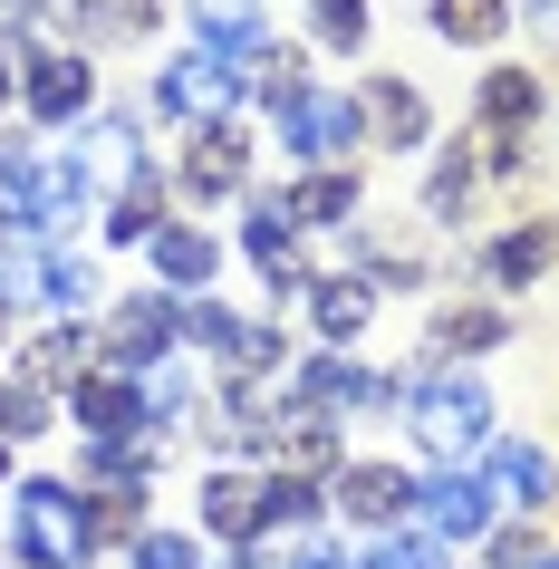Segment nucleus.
Masks as SVG:
<instances>
[{"label": "nucleus", "mask_w": 559, "mask_h": 569, "mask_svg": "<svg viewBox=\"0 0 559 569\" xmlns=\"http://www.w3.org/2000/svg\"><path fill=\"white\" fill-rule=\"evenodd\" d=\"M0 329H10V300H0Z\"/></svg>", "instance_id": "obj_46"}, {"label": "nucleus", "mask_w": 559, "mask_h": 569, "mask_svg": "<svg viewBox=\"0 0 559 569\" xmlns=\"http://www.w3.org/2000/svg\"><path fill=\"white\" fill-rule=\"evenodd\" d=\"M367 569H453V550H443V540L425 531V521H406V531H377Z\"/></svg>", "instance_id": "obj_27"}, {"label": "nucleus", "mask_w": 559, "mask_h": 569, "mask_svg": "<svg viewBox=\"0 0 559 569\" xmlns=\"http://www.w3.org/2000/svg\"><path fill=\"white\" fill-rule=\"evenodd\" d=\"M521 20H530L540 39H559V0H521Z\"/></svg>", "instance_id": "obj_40"}, {"label": "nucleus", "mask_w": 559, "mask_h": 569, "mask_svg": "<svg viewBox=\"0 0 559 569\" xmlns=\"http://www.w3.org/2000/svg\"><path fill=\"white\" fill-rule=\"evenodd\" d=\"M492 569H540V531L530 521H492Z\"/></svg>", "instance_id": "obj_38"}, {"label": "nucleus", "mask_w": 559, "mask_h": 569, "mask_svg": "<svg viewBox=\"0 0 559 569\" xmlns=\"http://www.w3.org/2000/svg\"><path fill=\"white\" fill-rule=\"evenodd\" d=\"M241 251H251V270H261L270 290H309L319 270H309V241H299L290 203L280 193H251V212H241Z\"/></svg>", "instance_id": "obj_7"}, {"label": "nucleus", "mask_w": 559, "mask_h": 569, "mask_svg": "<svg viewBox=\"0 0 559 569\" xmlns=\"http://www.w3.org/2000/svg\"><path fill=\"white\" fill-rule=\"evenodd\" d=\"M357 126H367V146L415 154L435 136V107H425V88H406V78H367V88H357Z\"/></svg>", "instance_id": "obj_9"}, {"label": "nucleus", "mask_w": 559, "mask_h": 569, "mask_svg": "<svg viewBox=\"0 0 559 569\" xmlns=\"http://www.w3.org/2000/svg\"><path fill=\"white\" fill-rule=\"evenodd\" d=\"M88 367H97V338H88V329H49V338L30 348V377H39L49 396H59V387H78Z\"/></svg>", "instance_id": "obj_25"}, {"label": "nucleus", "mask_w": 559, "mask_h": 569, "mask_svg": "<svg viewBox=\"0 0 559 569\" xmlns=\"http://www.w3.org/2000/svg\"><path fill=\"white\" fill-rule=\"evenodd\" d=\"M30 117L39 126H78L88 117V97H97V68L78 59V49H30Z\"/></svg>", "instance_id": "obj_10"}, {"label": "nucleus", "mask_w": 559, "mask_h": 569, "mask_svg": "<svg viewBox=\"0 0 559 569\" xmlns=\"http://www.w3.org/2000/svg\"><path fill=\"white\" fill-rule=\"evenodd\" d=\"M10 550L20 569H88V492L59 473H30L10 511Z\"/></svg>", "instance_id": "obj_3"}, {"label": "nucleus", "mask_w": 559, "mask_h": 569, "mask_svg": "<svg viewBox=\"0 0 559 569\" xmlns=\"http://www.w3.org/2000/svg\"><path fill=\"white\" fill-rule=\"evenodd\" d=\"M193 30H203V49H222V59H261L270 30H261V0H193Z\"/></svg>", "instance_id": "obj_18"}, {"label": "nucleus", "mask_w": 559, "mask_h": 569, "mask_svg": "<svg viewBox=\"0 0 559 569\" xmlns=\"http://www.w3.org/2000/svg\"><path fill=\"white\" fill-rule=\"evenodd\" d=\"M0 107H10V68H0Z\"/></svg>", "instance_id": "obj_43"}, {"label": "nucleus", "mask_w": 559, "mask_h": 569, "mask_svg": "<svg viewBox=\"0 0 559 569\" xmlns=\"http://www.w3.org/2000/svg\"><path fill=\"white\" fill-rule=\"evenodd\" d=\"M222 569H261V560H251V550H232V560H222Z\"/></svg>", "instance_id": "obj_42"}, {"label": "nucleus", "mask_w": 559, "mask_h": 569, "mask_svg": "<svg viewBox=\"0 0 559 569\" xmlns=\"http://www.w3.org/2000/svg\"><path fill=\"white\" fill-rule=\"evenodd\" d=\"M540 569H559V550H540Z\"/></svg>", "instance_id": "obj_44"}, {"label": "nucleus", "mask_w": 559, "mask_h": 569, "mask_svg": "<svg viewBox=\"0 0 559 569\" xmlns=\"http://www.w3.org/2000/svg\"><path fill=\"white\" fill-rule=\"evenodd\" d=\"M251 97H270V107H299V97H309V59L270 39L261 59H251Z\"/></svg>", "instance_id": "obj_29"}, {"label": "nucleus", "mask_w": 559, "mask_h": 569, "mask_svg": "<svg viewBox=\"0 0 559 569\" xmlns=\"http://www.w3.org/2000/svg\"><path fill=\"white\" fill-rule=\"evenodd\" d=\"M183 183H193L203 203L241 193V183H251V146H241V126H193V154H183Z\"/></svg>", "instance_id": "obj_13"}, {"label": "nucleus", "mask_w": 559, "mask_h": 569, "mask_svg": "<svg viewBox=\"0 0 559 569\" xmlns=\"http://www.w3.org/2000/svg\"><path fill=\"white\" fill-rule=\"evenodd\" d=\"M39 300L88 309L97 300V261H88V251H49V261H39Z\"/></svg>", "instance_id": "obj_30"}, {"label": "nucleus", "mask_w": 559, "mask_h": 569, "mask_svg": "<svg viewBox=\"0 0 559 569\" xmlns=\"http://www.w3.org/2000/svg\"><path fill=\"white\" fill-rule=\"evenodd\" d=\"M415 511H425V531H435L443 550H453V540H482V531L501 521V492H492L482 473H472V463H463V473L443 463L435 482H415Z\"/></svg>", "instance_id": "obj_6"}, {"label": "nucleus", "mask_w": 559, "mask_h": 569, "mask_svg": "<svg viewBox=\"0 0 559 569\" xmlns=\"http://www.w3.org/2000/svg\"><path fill=\"white\" fill-rule=\"evenodd\" d=\"M482 482H492L511 511H540V502L559 492V463H550L540 445H521V435H492V473H482Z\"/></svg>", "instance_id": "obj_14"}, {"label": "nucleus", "mask_w": 559, "mask_h": 569, "mask_svg": "<svg viewBox=\"0 0 559 569\" xmlns=\"http://www.w3.org/2000/svg\"><path fill=\"white\" fill-rule=\"evenodd\" d=\"M309 511H319V482L309 473H270L261 482V521H299L309 531Z\"/></svg>", "instance_id": "obj_35"}, {"label": "nucleus", "mask_w": 559, "mask_h": 569, "mask_svg": "<svg viewBox=\"0 0 559 569\" xmlns=\"http://www.w3.org/2000/svg\"><path fill=\"white\" fill-rule=\"evenodd\" d=\"M0 473H10V445H0Z\"/></svg>", "instance_id": "obj_45"}, {"label": "nucleus", "mask_w": 559, "mask_h": 569, "mask_svg": "<svg viewBox=\"0 0 559 569\" xmlns=\"http://www.w3.org/2000/svg\"><path fill=\"white\" fill-rule=\"evenodd\" d=\"M251 97V68L222 59V49H174L154 68V107L174 126H232V107Z\"/></svg>", "instance_id": "obj_4"}, {"label": "nucleus", "mask_w": 559, "mask_h": 569, "mask_svg": "<svg viewBox=\"0 0 559 569\" xmlns=\"http://www.w3.org/2000/svg\"><path fill=\"white\" fill-rule=\"evenodd\" d=\"M290 569H357V560L338 550V540H299V550H290Z\"/></svg>", "instance_id": "obj_39"}, {"label": "nucleus", "mask_w": 559, "mask_h": 569, "mask_svg": "<svg viewBox=\"0 0 559 569\" xmlns=\"http://www.w3.org/2000/svg\"><path fill=\"white\" fill-rule=\"evenodd\" d=\"M97 183H88V164L78 154H39L30 136H0V222L10 232H49V222H68V212L88 203Z\"/></svg>", "instance_id": "obj_1"}, {"label": "nucleus", "mask_w": 559, "mask_h": 569, "mask_svg": "<svg viewBox=\"0 0 559 569\" xmlns=\"http://www.w3.org/2000/svg\"><path fill=\"white\" fill-rule=\"evenodd\" d=\"M126 560H136V569H203V550H193L183 531H136V550H126Z\"/></svg>", "instance_id": "obj_36"}, {"label": "nucleus", "mask_w": 559, "mask_h": 569, "mask_svg": "<svg viewBox=\"0 0 559 569\" xmlns=\"http://www.w3.org/2000/svg\"><path fill=\"white\" fill-rule=\"evenodd\" d=\"M78 164H88V183H117V193H126V183L146 174V136H136V117H126V107H117V117H97L88 146H78Z\"/></svg>", "instance_id": "obj_17"}, {"label": "nucleus", "mask_w": 559, "mask_h": 569, "mask_svg": "<svg viewBox=\"0 0 559 569\" xmlns=\"http://www.w3.org/2000/svg\"><path fill=\"white\" fill-rule=\"evenodd\" d=\"M290 203V222L309 232V222H357V174L348 164H319V174H299V193H280Z\"/></svg>", "instance_id": "obj_21"}, {"label": "nucleus", "mask_w": 559, "mask_h": 569, "mask_svg": "<svg viewBox=\"0 0 559 569\" xmlns=\"http://www.w3.org/2000/svg\"><path fill=\"white\" fill-rule=\"evenodd\" d=\"M39 425H49V387L39 377H0V445L10 435H39Z\"/></svg>", "instance_id": "obj_33"}, {"label": "nucleus", "mask_w": 559, "mask_h": 569, "mask_svg": "<svg viewBox=\"0 0 559 569\" xmlns=\"http://www.w3.org/2000/svg\"><path fill=\"white\" fill-rule=\"evenodd\" d=\"M309 30H319V49H367V0H309Z\"/></svg>", "instance_id": "obj_32"}, {"label": "nucleus", "mask_w": 559, "mask_h": 569, "mask_svg": "<svg viewBox=\"0 0 559 569\" xmlns=\"http://www.w3.org/2000/svg\"><path fill=\"white\" fill-rule=\"evenodd\" d=\"M501 338H511V319H501V309H443L435 319V358H453V348H501Z\"/></svg>", "instance_id": "obj_28"}, {"label": "nucleus", "mask_w": 559, "mask_h": 569, "mask_svg": "<svg viewBox=\"0 0 559 569\" xmlns=\"http://www.w3.org/2000/svg\"><path fill=\"white\" fill-rule=\"evenodd\" d=\"M472 183H482V174H472V154L453 146L435 164V183H425V212H435V222H463V212H472Z\"/></svg>", "instance_id": "obj_31"}, {"label": "nucleus", "mask_w": 559, "mask_h": 569, "mask_svg": "<svg viewBox=\"0 0 559 569\" xmlns=\"http://www.w3.org/2000/svg\"><path fill=\"white\" fill-rule=\"evenodd\" d=\"M559 261V241H550V222H521V232H501L492 251H482V270H492L501 290H530V280H540V270Z\"/></svg>", "instance_id": "obj_20"}, {"label": "nucleus", "mask_w": 559, "mask_h": 569, "mask_svg": "<svg viewBox=\"0 0 559 569\" xmlns=\"http://www.w3.org/2000/svg\"><path fill=\"white\" fill-rule=\"evenodd\" d=\"M146 261H154V280H164V290H203L212 270H222V241L193 232V222H164V232L146 241Z\"/></svg>", "instance_id": "obj_16"}, {"label": "nucleus", "mask_w": 559, "mask_h": 569, "mask_svg": "<svg viewBox=\"0 0 559 569\" xmlns=\"http://www.w3.org/2000/svg\"><path fill=\"white\" fill-rule=\"evenodd\" d=\"M540 107H550L540 68H492V78H482V97H472V117L492 126V136H530V126H540Z\"/></svg>", "instance_id": "obj_15"}, {"label": "nucleus", "mask_w": 559, "mask_h": 569, "mask_svg": "<svg viewBox=\"0 0 559 569\" xmlns=\"http://www.w3.org/2000/svg\"><path fill=\"white\" fill-rule=\"evenodd\" d=\"M406 425H415V445L435 453V463H453V473H463L472 453H492V387H482V377L435 367L425 387H406Z\"/></svg>", "instance_id": "obj_2"}, {"label": "nucleus", "mask_w": 559, "mask_h": 569, "mask_svg": "<svg viewBox=\"0 0 559 569\" xmlns=\"http://www.w3.org/2000/svg\"><path fill=\"white\" fill-rule=\"evenodd\" d=\"M280 358H290V338L261 329V319H241V338H232V377H241V387H251V377H270Z\"/></svg>", "instance_id": "obj_34"}, {"label": "nucleus", "mask_w": 559, "mask_h": 569, "mask_svg": "<svg viewBox=\"0 0 559 569\" xmlns=\"http://www.w3.org/2000/svg\"><path fill=\"white\" fill-rule=\"evenodd\" d=\"M338 511H348V521H367V531H406L415 482L396 473V463H348V473H338Z\"/></svg>", "instance_id": "obj_12"}, {"label": "nucleus", "mask_w": 559, "mask_h": 569, "mask_svg": "<svg viewBox=\"0 0 559 569\" xmlns=\"http://www.w3.org/2000/svg\"><path fill=\"white\" fill-rule=\"evenodd\" d=\"M367 319H377V280H367V270H319V280H309V329H319L328 348L367 338Z\"/></svg>", "instance_id": "obj_11"}, {"label": "nucleus", "mask_w": 559, "mask_h": 569, "mask_svg": "<svg viewBox=\"0 0 559 569\" xmlns=\"http://www.w3.org/2000/svg\"><path fill=\"white\" fill-rule=\"evenodd\" d=\"M107 232H117V241H154V232H164V174H154V164L107 203Z\"/></svg>", "instance_id": "obj_26"}, {"label": "nucleus", "mask_w": 559, "mask_h": 569, "mask_svg": "<svg viewBox=\"0 0 559 569\" xmlns=\"http://www.w3.org/2000/svg\"><path fill=\"white\" fill-rule=\"evenodd\" d=\"M136 511H146V482H107V492H88V550H136Z\"/></svg>", "instance_id": "obj_24"}, {"label": "nucleus", "mask_w": 559, "mask_h": 569, "mask_svg": "<svg viewBox=\"0 0 559 569\" xmlns=\"http://www.w3.org/2000/svg\"><path fill=\"white\" fill-rule=\"evenodd\" d=\"M261 445H280V453H290V473H309V482H319V473H338V425H328L319 406H290V416L270 425Z\"/></svg>", "instance_id": "obj_19"}, {"label": "nucleus", "mask_w": 559, "mask_h": 569, "mask_svg": "<svg viewBox=\"0 0 559 569\" xmlns=\"http://www.w3.org/2000/svg\"><path fill=\"white\" fill-rule=\"evenodd\" d=\"M183 338H193V348H222V358H232V338H241V319L222 300H193L183 309Z\"/></svg>", "instance_id": "obj_37"}, {"label": "nucleus", "mask_w": 559, "mask_h": 569, "mask_svg": "<svg viewBox=\"0 0 559 569\" xmlns=\"http://www.w3.org/2000/svg\"><path fill=\"white\" fill-rule=\"evenodd\" d=\"M435 10V30L453 39V49H492L501 30H511V0H425Z\"/></svg>", "instance_id": "obj_22"}, {"label": "nucleus", "mask_w": 559, "mask_h": 569, "mask_svg": "<svg viewBox=\"0 0 559 569\" xmlns=\"http://www.w3.org/2000/svg\"><path fill=\"white\" fill-rule=\"evenodd\" d=\"M203 521H212L222 540H251V531H261V482L212 473V482H203Z\"/></svg>", "instance_id": "obj_23"}, {"label": "nucleus", "mask_w": 559, "mask_h": 569, "mask_svg": "<svg viewBox=\"0 0 559 569\" xmlns=\"http://www.w3.org/2000/svg\"><path fill=\"white\" fill-rule=\"evenodd\" d=\"M39 0H0V30H20V20H30Z\"/></svg>", "instance_id": "obj_41"}, {"label": "nucleus", "mask_w": 559, "mask_h": 569, "mask_svg": "<svg viewBox=\"0 0 559 569\" xmlns=\"http://www.w3.org/2000/svg\"><path fill=\"white\" fill-rule=\"evenodd\" d=\"M280 146L299 154V174H319V164H348L357 146H367V126H357V97H299V107H280Z\"/></svg>", "instance_id": "obj_5"}, {"label": "nucleus", "mask_w": 559, "mask_h": 569, "mask_svg": "<svg viewBox=\"0 0 559 569\" xmlns=\"http://www.w3.org/2000/svg\"><path fill=\"white\" fill-rule=\"evenodd\" d=\"M174 338H183V309L146 290V300L117 309V329H107V367H117V377H146V367L174 358Z\"/></svg>", "instance_id": "obj_8"}]
</instances>
